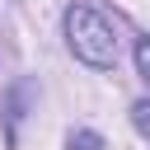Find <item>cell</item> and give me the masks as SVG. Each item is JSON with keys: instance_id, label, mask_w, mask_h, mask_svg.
Instances as JSON below:
<instances>
[{"instance_id": "7a4b0ae2", "label": "cell", "mask_w": 150, "mask_h": 150, "mask_svg": "<svg viewBox=\"0 0 150 150\" xmlns=\"http://www.w3.org/2000/svg\"><path fill=\"white\" fill-rule=\"evenodd\" d=\"M66 150H103V136H98V131H89V127H80V131H70Z\"/></svg>"}, {"instance_id": "277c9868", "label": "cell", "mask_w": 150, "mask_h": 150, "mask_svg": "<svg viewBox=\"0 0 150 150\" xmlns=\"http://www.w3.org/2000/svg\"><path fill=\"white\" fill-rule=\"evenodd\" d=\"M136 70H141V80L150 84V38H136Z\"/></svg>"}, {"instance_id": "6da1fadb", "label": "cell", "mask_w": 150, "mask_h": 150, "mask_svg": "<svg viewBox=\"0 0 150 150\" xmlns=\"http://www.w3.org/2000/svg\"><path fill=\"white\" fill-rule=\"evenodd\" d=\"M66 28V47L75 52V61H84L89 70H112L117 66V23L94 9V5H70L61 14Z\"/></svg>"}, {"instance_id": "3957f363", "label": "cell", "mask_w": 150, "mask_h": 150, "mask_svg": "<svg viewBox=\"0 0 150 150\" xmlns=\"http://www.w3.org/2000/svg\"><path fill=\"white\" fill-rule=\"evenodd\" d=\"M131 127H136V131L150 141V98H141V103L131 108Z\"/></svg>"}]
</instances>
